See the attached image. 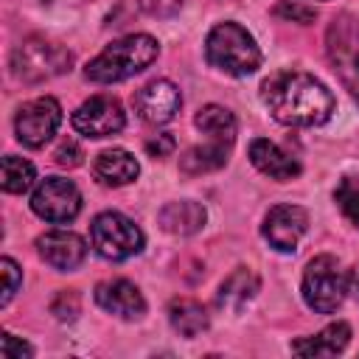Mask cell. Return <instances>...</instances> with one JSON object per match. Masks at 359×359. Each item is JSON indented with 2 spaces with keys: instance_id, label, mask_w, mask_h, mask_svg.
<instances>
[{
  "instance_id": "8992f818",
  "label": "cell",
  "mask_w": 359,
  "mask_h": 359,
  "mask_svg": "<svg viewBox=\"0 0 359 359\" xmlns=\"http://www.w3.org/2000/svg\"><path fill=\"white\" fill-rule=\"evenodd\" d=\"M300 292L311 311L331 314L342 306L348 294V275L334 255H317L306 264Z\"/></svg>"
},
{
  "instance_id": "f1b7e54d",
  "label": "cell",
  "mask_w": 359,
  "mask_h": 359,
  "mask_svg": "<svg viewBox=\"0 0 359 359\" xmlns=\"http://www.w3.org/2000/svg\"><path fill=\"white\" fill-rule=\"evenodd\" d=\"M185 0H137L140 11H146L149 17H157V20H168L174 14H180Z\"/></svg>"
},
{
  "instance_id": "ac0fdd59",
  "label": "cell",
  "mask_w": 359,
  "mask_h": 359,
  "mask_svg": "<svg viewBox=\"0 0 359 359\" xmlns=\"http://www.w3.org/2000/svg\"><path fill=\"white\" fill-rule=\"evenodd\" d=\"M93 174H95V180L101 185L118 188V185L135 182V177L140 174V165H137V160H135L132 151H126V149H107V151H101L95 157Z\"/></svg>"
},
{
  "instance_id": "ba28073f",
  "label": "cell",
  "mask_w": 359,
  "mask_h": 359,
  "mask_svg": "<svg viewBox=\"0 0 359 359\" xmlns=\"http://www.w3.org/2000/svg\"><path fill=\"white\" fill-rule=\"evenodd\" d=\"M31 210L50 224H67L81 210V194L65 177H45L31 194Z\"/></svg>"
},
{
  "instance_id": "1f68e13d",
  "label": "cell",
  "mask_w": 359,
  "mask_h": 359,
  "mask_svg": "<svg viewBox=\"0 0 359 359\" xmlns=\"http://www.w3.org/2000/svg\"><path fill=\"white\" fill-rule=\"evenodd\" d=\"M348 292L359 300V264H356V266H353V272L348 275Z\"/></svg>"
},
{
  "instance_id": "8fae6325",
  "label": "cell",
  "mask_w": 359,
  "mask_h": 359,
  "mask_svg": "<svg viewBox=\"0 0 359 359\" xmlns=\"http://www.w3.org/2000/svg\"><path fill=\"white\" fill-rule=\"evenodd\" d=\"M132 107L140 115V121L160 126V123H168L177 118V112L182 107V95H180V87L174 81L154 79L132 95Z\"/></svg>"
},
{
  "instance_id": "e0dca14e",
  "label": "cell",
  "mask_w": 359,
  "mask_h": 359,
  "mask_svg": "<svg viewBox=\"0 0 359 359\" xmlns=\"http://www.w3.org/2000/svg\"><path fill=\"white\" fill-rule=\"evenodd\" d=\"M258 286H261L258 275H255L250 266H238L236 272H230V275L222 280V286H219V292H216V306H219L222 311L238 314V311L258 294Z\"/></svg>"
},
{
  "instance_id": "30bf717a",
  "label": "cell",
  "mask_w": 359,
  "mask_h": 359,
  "mask_svg": "<svg viewBox=\"0 0 359 359\" xmlns=\"http://www.w3.org/2000/svg\"><path fill=\"white\" fill-rule=\"evenodd\" d=\"M73 129L84 137H109L118 135L126 123L123 107L112 95H93L73 112Z\"/></svg>"
},
{
  "instance_id": "9a60e30c",
  "label": "cell",
  "mask_w": 359,
  "mask_h": 359,
  "mask_svg": "<svg viewBox=\"0 0 359 359\" xmlns=\"http://www.w3.org/2000/svg\"><path fill=\"white\" fill-rule=\"evenodd\" d=\"M250 163H252L261 174H266V177H272V180H278V182L294 180V177L300 174V163H297L294 157H289L278 143H272V140H266V137H255V140L250 143Z\"/></svg>"
},
{
  "instance_id": "4316f807",
  "label": "cell",
  "mask_w": 359,
  "mask_h": 359,
  "mask_svg": "<svg viewBox=\"0 0 359 359\" xmlns=\"http://www.w3.org/2000/svg\"><path fill=\"white\" fill-rule=\"evenodd\" d=\"M0 269H3V280H6L0 306H8V300L17 294V289H20V283H22V272H20V266H17L11 258H3V261H0Z\"/></svg>"
},
{
  "instance_id": "ffe728a7",
  "label": "cell",
  "mask_w": 359,
  "mask_h": 359,
  "mask_svg": "<svg viewBox=\"0 0 359 359\" xmlns=\"http://www.w3.org/2000/svg\"><path fill=\"white\" fill-rule=\"evenodd\" d=\"M168 323H171V328L180 337L194 339L202 331H208L210 317H208V311H205V306L199 300H194V297H174L168 303Z\"/></svg>"
},
{
  "instance_id": "484cf974",
  "label": "cell",
  "mask_w": 359,
  "mask_h": 359,
  "mask_svg": "<svg viewBox=\"0 0 359 359\" xmlns=\"http://www.w3.org/2000/svg\"><path fill=\"white\" fill-rule=\"evenodd\" d=\"M272 11H275V17H283V20H294V22H303V25L314 22V17H317V8H311V6H303V3H292V0H283V3H278Z\"/></svg>"
},
{
  "instance_id": "83f0119b",
  "label": "cell",
  "mask_w": 359,
  "mask_h": 359,
  "mask_svg": "<svg viewBox=\"0 0 359 359\" xmlns=\"http://www.w3.org/2000/svg\"><path fill=\"white\" fill-rule=\"evenodd\" d=\"M81 157H84V151H81V146H79L73 137H65V140L56 146V151H53V160H56L62 168H76V165H81Z\"/></svg>"
},
{
  "instance_id": "2e32d148",
  "label": "cell",
  "mask_w": 359,
  "mask_h": 359,
  "mask_svg": "<svg viewBox=\"0 0 359 359\" xmlns=\"http://www.w3.org/2000/svg\"><path fill=\"white\" fill-rule=\"evenodd\" d=\"M205 208L194 199H180V202H168L160 208L157 213V224L171 233V236H194L205 227Z\"/></svg>"
},
{
  "instance_id": "6da1fadb",
  "label": "cell",
  "mask_w": 359,
  "mask_h": 359,
  "mask_svg": "<svg viewBox=\"0 0 359 359\" xmlns=\"http://www.w3.org/2000/svg\"><path fill=\"white\" fill-rule=\"evenodd\" d=\"M261 101L283 126H320L337 109L334 93L303 70L272 73L261 84Z\"/></svg>"
},
{
  "instance_id": "603a6c76",
  "label": "cell",
  "mask_w": 359,
  "mask_h": 359,
  "mask_svg": "<svg viewBox=\"0 0 359 359\" xmlns=\"http://www.w3.org/2000/svg\"><path fill=\"white\" fill-rule=\"evenodd\" d=\"M34 165L22 157H14V154H6L3 157V191L6 194H25L31 185H34Z\"/></svg>"
},
{
  "instance_id": "7402d4cb",
  "label": "cell",
  "mask_w": 359,
  "mask_h": 359,
  "mask_svg": "<svg viewBox=\"0 0 359 359\" xmlns=\"http://www.w3.org/2000/svg\"><path fill=\"white\" fill-rule=\"evenodd\" d=\"M227 154H230V146L213 143V140H208L205 146H191V149L180 157V171H182V174H191V177L219 171V168L227 163Z\"/></svg>"
},
{
  "instance_id": "5bb4252c",
  "label": "cell",
  "mask_w": 359,
  "mask_h": 359,
  "mask_svg": "<svg viewBox=\"0 0 359 359\" xmlns=\"http://www.w3.org/2000/svg\"><path fill=\"white\" fill-rule=\"evenodd\" d=\"M95 303L121 320H140L146 314V300H143L140 289L126 278L101 280L95 286Z\"/></svg>"
},
{
  "instance_id": "d4e9b609",
  "label": "cell",
  "mask_w": 359,
  "mask_h": 359,
  "mask_svg": "<svg viewBox=\"0 0 359 359\" xmlns=\"http://www.w3.org/2000/svg\"><path fill=\"white\" fill-rule=\"evenodd\" d=\"M50 311H53V314H56V320H62V323H70V320H76V317H79V311H81L79 294H76L73 289H62V292L53 297V303H50Z\"/></svg>"
},
{
  "instance_id": "cb8c5ba5",
  "label": "cell",
  "mask_w": 359,
  "mask_h": 359,
  "mask_svg": "<svg viewBox=\"0 0 359 359\" xmlns=\"http://www.w3.org/2000/svg\"><path fill=\"white\" fill-rule=\"evenodd\" d=\"M334 202L342 210V216L359 230V180L356 177H342L334 188Z\"/></svg>"
},
{
  "instance_id": "4dcf8cb0",
  "label": "cell",
  "mask_w": 359,
  "mask_h": 359,
  "mask_svg": "<svg viewBox=\"0 0 359 359\" xmlns=\"http://www.w3.org/2000/svg\"><path fill=\"white\" fill-rule=\"evenodd\" d=\"M146 151H149V157H168L171 151H174V137L171 135H154L151 140H146Z\"/></svg>"
},
{
  "instance_id": "52a82bcc",
  "label": "cell",
  "mask_w": 359,
  "mask_h": 359,
  "mask_svg": "<svg viewBox=\"0 0 359 359\" xmlns=\"http://www.w3.org/2000/svg\"><path fill=\"white\" fill-rule=\"evenodd\" d=\"M143 230L118 210H104L90 224V247L107 261H126L143 250Z\"/></svg>"
},
{
  "instance_id": "7c38bea8",
  "label": "cell",
  "mask_w": 359,
  "mask_h": 359,
  "mask_svg": "<svg viewBox=\"0 0 359 359\" xmlns=\"http://www.w3.org/2000/svg\"><path fill=\"white\" fill-rule=\"evenodd\" d=\"M309 230V213L300 205H275L264 216L261 233L278 252H294L303 233Z\"/></svg>"
},
{
  "instance_id": "d6986e66",
  "label": "cell",
  "mask_w": 359,
  "mask_h": 359,
  "mask_svg": "<svg viewBox=\"0 0 359 359\" xmlns=\"http://www.w3.org/2000/svg\"><path fill=\"white\" fill-rule=\"evenodd\" d=\"M351 342V325L348 323H331L314 337H303L292 342V353L297 356H337Z\"/></svg>"
},
{
  "instance_id": "3957f363",
  "label": "cell",
  "mask_w": 359,
  "mask_h": 359,
  "mask_svg": "<svg viewBox=\"0 0 359 359\" xmlns=\"http://www.w3.org/2000/svg\"><path fill=\"white\" fill-rule=\"evenodd\" d=\"M205 59L224 76H250L261 67V48L255 36L238 22H219L205 39Z\"/></svg>"
},
{
  "instance_id": "7a4b0ae2",
  "label": "cell",
  "mask_w": 359,
  "mask_h": 359,
  "mask_svg": "<svg viewBox=\"0 0 359 359\" xmlns=\"http://www.w3.org/2000/svg\"><path fill=\"white\" fill-rule=\"evenodd\" d=\"M160 53V45L149 34H129L123 39L109 42L95 59L87 62L84 76L95 84H115L140 70H146Z\"/></svg>"
},
{
  "instance_id": "277c9868",
  "label": "cell",
  "mask_w": 359,
  "mask_h": 359,
  "mask_svg": "<svg viewBox=\"0 0 359 359\" xmlns=\"http://www.w3.org/2000/svg\"><path fill=\"white\" fill-rule=\"evenodd\" d=\"M73 65L70 50L42 34L25 36L14 50H11V76L25 81V84H39L48 79H56L67 73Z\"/></svg>"
},
{
  "instance_id": "f546056e",
  "label": "cell",
  "mask_w": 359,
  "mask_h": 359,
  "mask_svg": "<svg viewBox=\"0 0 359 359\" xmlns=\"http://www.w3.org/2000/svg\"><path fill=\"white\" fill-rule=\"evenodd\" d=\"M0 356L3 359H22V356H34V348L28 342H20L14 334H3L0 337Z\"/></svg>"
},
{
  "instance_id": "5b68a950",
  "label": "cell",
  "mask_w": 359,
  "mask_h": 359,
  "mask_svg": "<svg viewBox=\"0 0 359 359\" xmlns=\"http://www.w3.org/2000/svg\"><path fill=\"white\" fill-rule=\"evenodd\" d=\"M325 53L337 79L359 104V17L356 14H339L328 22Z\"/></svg>"
},
{
  "instance_id": "4fadbf2b",
  "label": "cell",
  "mask_w": 359,
  "mask_h": 359,
  "mask_svg": "<svg viewBox=\"0 0 359 359\" xmlns=\"http://www.w3.org/2000/svg\"><path fill=\"white\" fill-rule=\"evenodd\" d=\"M36 252L48 266L59 272H70L81 266V261L87 258V244L73 230H48L36 238Z\"/></svg>"
},
{
  "instance_id": "44dd1931",
  "label": "cell",
  "mask_w": 359,
  "mask_h": 359,
  "mask_svg": "<svg viewBox=\"0 0 359 359\" xmlns=\"http://www.w3.org/2000/svg\"><path fill=\"white\" fill-rule=\"evenodd\" d=\"M194 123H196V129H199L202 135H208V140L224 143V146H233L236 132H238L233 112L224 109V107H219V104H205V107L196 112Z\"/></svg>"
},
{
  "instance_id": "9c48e42d",
  "label": "cell",
  "mask_w": 359,
  "mask_h": 359,
  "mask_svg": "<svg viewBox=\"0 0 359 359\" xmlns=\"http://www.w3.org/2000/svg\"><path fill=\"white\" fill-rule=\"evenodd\" d=\"M59 123H62V107H59V101L50 98V95H42V98L25 101L17 109L14 132H17V140L22 146L39 149V146H45L56 135Z\"/></svg>"
}]
</instances>
